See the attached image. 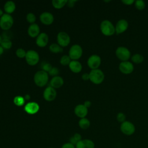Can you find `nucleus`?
<instances>
[{"mask_svg":"<svg viewBox=\"0 0 148 148\" xmlns=\"http://www.w3.org/2000/svg\"><path fill=\"white\" fill-rule=\"evenodd\" d=\"M100 29L102 34L105 36H111L116 32L115 27L108 20H105L101 23Z\"/></svg>","mask_w":148,"mask_h":148,"instance_id":"nucleus-1","label":"nucleus"},{"mask_svg":"<svg viewBox=\"0 0 148 148\" xmlns=\"http://www.w3.org/2000/svg\"><path fill=\"white\" fill-rule=\"evenodd\" d=\"M48 80V73L43 70L38 71L34 77V80L35 84L39 87H43L45 86L47 83Z\"/></svg>","mask_w":148,"mask_h":148,"instance_id":"nucleus-2","label":"nucleus"},{"mask_svg":"<svg viewBox=\"0 0 148 148\" xmlns=\"http://www.w3.org/2000/svg\"><path fill=\"white\" fill-rule=\"evenodd\" d=\"M90 81L95 84L102 83L104 80L105 75L103 72L99 69H92L89 73Z\"/></svg>","mask_w":148,"mask_h":148,"instance_id":"nucleus-3","label":"nucleus"},{"mask_svg":"<svg viewBox=\"0 0 148 148\" xmlns=\"http://www.w3.org/2000/svg\"><path fill=\"white\" fill-rule=\"evenodd\" d=\"M13 24V18L9 14H3L0 18V27L3 30L9 29Z\"/></svg>","mask_w":148,"mask_h":148,"instance_id":"nucleus-4","label":"nucleus"},{"mask_svg":"<svg viewBox=\"0 0 148 148\" xmlns=\"http://www.w3.org/2000/svg\"><path fill=\"white\" fill-rule=\"evenodd\" d=\"M120 130L125 135L131 136L135 132V126L131 121H125L121 124Z\"/></svg>","mask_w":148,"mask_h":148,"instance_id":"nucleus-5","label":"nucleus"},{"mask_svg":"<svg viewBox=\"0 0 148 148\" xmlns=\"http://www.w3.org/2000/svg\"><path fill=\"white\" fill-rule=\"evenodd\" d=\"M116 56L121 61H127L131 57V52L127 47L119 46L116 50Z\"/></svg>","mask_w":148,"mask_h":148,"instance_id":"nucleus-6","label":"nucleus"},{"mask_svg":"<svg viewBox=\"0 0 148 148\" xmlns=\"http://www.w3.org/2000/svg\"><path fill=\"white\" fill-rule=\"evenodd\" d=\"M25 60L28 64L34 66L38 64L39 60V56L38 53L33 50H28L25 55Z\"/></svg>","mask_w":148,"mask_h":148,"instance_id":"nucleus-7","label":"nucleus"},{"mask_svg":"<svg viewBox=\"0 0 148 148\" xmlns=\"http://www.w3.org/2000/svg\"><path fill=\"white\" fill-rule=\"evenodd\" d=\"M83 54V49L79 45H73L69 49V56L71 60H77L79 59Z\"/></svg>","mask_w":148,"mask_h":148,"instance_id":"nucleus-8","label":"nucleus"},{"mask_svg":"<svg viewBox=\"0 0 148 148\" xmlns=\"http://www.w3.org/2000/svg\"><path fill=\"white\" fill-rule=\"evenodd\" d=\"M101 63V57L97 54L91 55L87 60V65L92 69H98Z\"/></svg>","mask_w":148,"mask_h":148,"instance_id":"nucleus-9","label":"nucleus"},{"mask_svg":"<svg viewBox=\"0 0 148 148\" xmlns=\"http://www.w3.org/2000/svg\"><path fill=\"white\" fill-rule=\"evenodd\" d=\"M119 69L123 74L128 75L133 72L134 66L133 64L128 61H121L119 65Z\"/></svg>","mask_w":148,"mask_h":148,"instance_id":"nucleus-10","label":"nucleus"},{"mask_svg":"<svg viewBox=\"0 0 148 148\" xmlns=\"http://www.w3.org/2000/svg\"><path fill=\"white\" fill-rule=\"evenodd\" d=\"M58 44L62 47L67 46L70 43V37L69 35L65 32H60L57 37Z\"/></svg>","mask_w":148,"mask_h":148,"instance_id":"nucleus-11","label":"nucleus"},{"mask_svg":"<svg viewBox=\"0 0 148 148\" xmlns=\"http://www.w3.org/2000/svg\"><path fill=\"white\" fill-rule=\"evenodd\" d=\"M57 95V92L53 87L49 86L45 88L43 91V98L47 101H53Z\"/></svg>","mask_w":148,"mask_h":148,"instance_id":"nucleus-12","label":"nucleus"},{"mask_svg":"<svg viewBox=\"0 0 148 148\" xmlns=\"http://www.w3.org/2000/svg\"><path fill=\"white\" fill-rule=\"evenodd\" d=\"M128 27V23L125 19L119 20L116 25L115 30L117 34H120L125 32Z\"/></svg>","mask_w":148,"mask_h":148,"instance_id":"nucleus-13","label":"nucleus"},{"mask_svg":"<svg viewBox=\"0 0 148 148\" xmlns=\"http://www.w3.org/2000/svg\"><path fill=\"white\" fill-rule=\"evenodd\" d=\"M75 114L80 119L84 118L88 113V108H87L84 105L79 104L76 106L74 109Z\"/></svg>","mask_w":148,"mask_h":148,"instance_id":"nucleus-14","label":"nucleus"},{"mask_svg":"<svg viewBox=\"0 0 148 148\" xmlns=\"http://www.w3.org/2000/svg\"><path fill=\"white\" fill-rule=\"evenodd\" d=\"M40 20L45 25H50L54 21V17L51 13L45 12L40 15Z\"/></svg>","mask_w":148,"mask_h":148,"instance_id":"nucleus-15","label":"nucleus"},{"mask_svg":"<svg viewBox=\"0 0 148 148\" xmlns=\"http://www.w3.org/2000/svg\"><path fill=\"white\" fill-rule=\"evenodd\" d=\"M49 42V36L48 35L45 33H40L37 37L36 39V45L40 47H45Z\"/></svg>","mask_w":148,"mask_h":148,"instance_id":"nucleus-16","label":"nucleus"},{"mask_svg":"<svg viewBox=\"0 0 148 148\" xmlns=\"http://www.w3.org/2000/svg\"><path fill=\"white\" fill-rule=\"evenodd\" d=\"M25 111L30 114L36 113L39 110V106L36 102H29L24 107Z\"/></svg>","mask_w":148,"mask_h":148,"instance_id":"nucleus-17","label":"nucleus"},{"mask_svg":"<svg viewBox=\"0 0 148 148\" xmlns=\"http://www.w3.org/2000/svg\"><path fill=\"white\" fill-rule=\"evenodd\" d=\"M75 147L76 148H95V143L91 139H84L80 140Z\"/></svg>","mask_w":148,"mask_h":148,"instance_id":"nucleus-18","label":"nucleus"},{"mask_svg":"<svg viewBox=\"0 0 148 148\" xmlns=\"http://www.w3.org/2000/svg\"><path fill=\"white\" fill-rule=\"evenodd\" d=\"M40 28L39 25L36 24L34 23L31 24L28 29V34L29 36L31 38H35L37 37L40 34Z\"/></svg>","mask_w":148,"mask_h":148,"instance_id":"nucleus-19","label":"nucleus"},{"mask_svg":"<svg viewBox=\"0 0 148 148\" xmlns=\"http://www.w3.org/2000/svg\"><path fill=\"white\" fill-rule=\"evenodd\" d=\"M64 84L63 79L59 76H56L53 77L50 81V86L54 88H58L61 87Z\"/></svg>","mask_w":148,"mask_h":148,"instance_id":"nucleus-20","label":"nucleus"},{"mask_svg":"<svg viewBox=\"0 0 148 148\" xmlns=\"http://www.w3.org/2000/svg\"><path fill=\"white\" fill-rule=\"evenodd\" d=\"M69 69L74 73H79L82 69V65L80 62L76 60H72L69 64Z\"/></svg>","mask_w":148,"mask_h":148,"instance_id":"nucleus-21","label":"nucleus"},{"mask_svg":"<svg viewBox=\"0 0 148 148\" xmlns=\"http://www.w3.org/2000/svg\"><path fill=\"white\" fill-rule=\"evenodd\" d=\"M5 11L7 14H10L13 13L16 9V5L13 1H7L4 5Z\"/></svg>","mask_w":148,"mask_h":148,"instance_id":"nucleus-22","label":"nucleus"},{"mask_svg":"<svg viewBox=\"0 0 148 148\" xmlns=\"http://www.w3.org/2000/svg\"><path fill=\"white\" fill-rule=\"evenodd\" d=\"M78 124H79V127L81 129H83V130H87L90 126V120L86 118V117L80 119V120L79 121Z\"/></svg>","mask_w":148,"mask_h":148,"instance_id":"nucleus-23","label":"nucleus"},{"mask_svg":"<svg viewBox=\"0 0 148 148\" xmlns=\"http://www.w3.org/2000/svg\"><path fill=\"white\" fill-rule=\"evenodd\" d=\"M67 2L66 0H53L51 3L54 8L59 9L64 7Z\"/></svg>","mask_w":148,"mask_h":148,"instance_id":"nucleus-24","label":"nucleus"},{"mask_svg":"<svg viewBox=\"0 0 148 148\" xmlns=\"http://www.w3.org/2000/svg\"><path fill=\"white\" fill-rule=\"evenodd\" d=\"M49 50L51 52L54 53H61L63 51L62 47H61L58 44H56V43H53L50 45L49 47Z\"/></svg>","mask_w":148,"mask_h":148,"instance_id":"nucleus-25","label":"nucleus"},{"mask_svg":"<svg viewBox=\"0 0 148 148\" xmlns=\"http://www.w3.org/2000/svg\"><path fill=\"white\" fill-rule=\"evenodd\" d=\"M82 139V135L79 133H76L69 138V142L76 145Z\"/></svg>","mask_w":148,"mask_h":148,"instance_id":"nucleus-26","label":"nucleus"},{"mask_svg":"<svg viewBox=\"0 0 148 148\" xmlns=\"http://www.w3.org/2000/svg\"><path fill=\"white\" fill-rule=\"evenodd\" d=\"M131 60L134 63L140 64V63H141L143 61L144 57H143V56L142 54H139V53H136V54H134L131 57Z\"/></svg>","mask_w":148,"mask_h":148,"instance_id":"nucleus-27","label":"nucleus"},{"mask_svg":"<svg viewBox=\"0 0 148 148\" xmlns=\"http://www.w3.org/2000/svg\"><path fill=\"white\" fill-rule=\"evenodd\" d=\"M3 49H9L12 47V43L11 40L9 39H6V38H3L2 39L1 45H0Z\"/></svg>","mask_w":148,"mask_h":148,"instance_id":"nucleus-28","label":"nucleus"},{"mask_svg":"<svg viewBox=\"0 0 148 148\" xmlns=\"http://www.w3.org/2000/svg\"><path fill=\"white\" fill-rule=\"evenodd\" d=\"M13 102L16 105L20 106L24 105L25 102V99L23 97L16 96L14 97L13 99Z\"/></svg>","mask_w":148,"mask_h":148,"instance_id":"nucleus-29","label":"nucleus"},{"mask_svg":"<svg viewBox=\"0 0 148 148\" xmlns=\"http://www.w3.org/2000/svg\"><path fill=\"white\" fill-rule=\"evenodd\" d=\"M135 8L139 10H142L145 8V2L142 0H137L135 1Z\"/></svg>","mask_w":148,"mask_h":148,"instance_id":"nucleus-30","label":"nucleus"},{"mask_svg":"<svg viewBox=\"0 0 148 148\" xmlns=\"http://www.w3.org/2000/svg\"><path fill=\"white\" fill-rule=\"evenodd\" d=\"M71 61V59L69 57V56L67 55H64L63 56L61 59H60V63L61 65L65 66V65H68L70 64Z\"/></svg>","mask_w":148,"mask_h":148,"instance_id":"nucleus-31","label":"nucleus"},{"mask_svg":"<svg viewBox=\"0 0 148 148\" xmlns=\"http://www.w3.org/2000/svg\"><path fill=\"white\" fill-rule=\"evenodd\" d=\"M27 21L30 24H34L36 21V16L32 13H28L26 16Z\"/></svg>","mask_w":148,"mask_h":148,"instance_id":"nucleus-32","label":"nucleus"},{"mask_svg":"<svg viewBox=\"0 0 148 148\" xmlns=\"http://www.w3.org/2000/svg\"><path fill=\"white\" fill-rule=\"evenodd\" d=\"M116 119L118 122L121 123V124L123 122H124L125 121H126V116L125 115L121 112H119L117 113V116H116Z\"/></svg>","mask_w":148,"mask_h":148,"instance_id":"nucleus-33","label":"nucleus"},{"mask_svg":"<svg viewBox=\"0 0 148 148\" xmlns=\"http://www.w3.org/2000/svg\"><path fill=\"white\" fill-rule=\"evenodd\" d=\"M26 53L25 51L23 49H21V48H19L16 51V56L19 57V58H24V57H25V55H26Z\"/></svg>","mask_w":148,"mask_h":148,"instance_id":"nucleus-34","label":"nucleus"},{"mask_svg":"<svg viewBox=\"0 0 148 148\" xmlns=\"http://www.w3.org/2000/svg\"><path fill=\"white\" fill-rule=\"evenodd\" d=\"M58 73H59V70L56 67H53L51 69V70L49 72V74L51 76H53L54 77L57 76Z\"/></svg>","mask_w":148,"mask_h":148,"instance_id":"nucleus-35","label":"nucleus"},{"mask_svg":"<svg viewBox=\"0 0 148 148\" xmlns=\"http://www.w3.org/2000/svg\"><path fill=\"white\" fill-rule=\"evenodd\" d=\"M61 148H76V147H75V145H73L72 143H71L69 142H66V143H64L61 146Z\"/></svg>","mask_w":148,"mask_h":148,"instance_id":"nucleus-36","label":"nucleus"},{"mask_svg":"<svg viewBox=\"0 0 148 148\" xmlns=\"http://www.w3.org/2000/svg\"><path fill=\"white\" fill-rule=\"evenodd\" d=\"M53 67L51 66V65H50V64H49V63H47V64H45V65H43V71H45V72H49L50 70H51V69Z\"/></svg>","mask_w":148,"mask_h":148,"instance_id":"nucleus-37","label":"nucleus"},{"mask_svg":"<svg viewBox=\"0 0 148 148\" xmlns=\"http://www.w3.org/2000/svg\"><path fill=\"white\" fill-rule=\"evenodd\" d=\"M121 2L126 5H131L133 3L135 2L134 0H123L121 1Z\"/></svg>","mask_w":148,"mask_h":148,"instance_id":"nucleus-38","label":"nucleus"},{"mask_svg":"<svg viewBox=\"0 0 148 148\" xmlns=\"http://www.w3.org/2000/svg\"><path fill=\"white\" fill-rule=\"evenodd\" d=\"M82 78L83 80H90V75H89V73H83L82 76Z\"/></svg>","mask_w":148,"mask_h":148,"instance_id":"nucleus-39","label":"nucleus"},{"mask_svg":"<svg viewBox=\"0 0 148 148\" xmlns=\"http://www.w3.org/2000/svg\"><path fill=\"white\" fill-rule=\"evenodd\" d=\"M87 108H89L91 106V102L90 101H86L83 104Z\"/></svg>","mask_w":148,"mask_h":148,"instance_id":"nucleus-40","label":"nucleus"},{"mask_svg":"<svg viewBox=\"0 0 148 148\" xmlns=\"http://www.w3.org/2000/svg\"><path fill=\"white\" fill-rule=\"evenodd\" d=\"M76 2V1H68V2H67V4H68V5L69 6V7H72V6H73V5H74V3Z\"/></svg>","mask_w":148,"mask_h":148,"instance_id":"nucleus-41","label":"nucleus"},{"mask_svg":"<svg viewBox=\"0 0 148 148\" xmlns=\"http://www.w3.org/2000/svg\"><path fill=\"white\" fill-rule=\"evenodd\" d=\"M24 99H25L26 100H29L30 99V95H29L28 94H26L25 95V98Z\"/></svg>","mask_w":148,"mask_h":148,"instance_id":"nucleus-42","label":"nucleus"},{"mask_svg":"<svg viewBox=\"0 0 148 148\" xmlns=\"http://www.w3.org/2000/svg\"><path fill=\"white\" fill-rule=\"evenodd\" d=\"M3 48L0 45V56L3 53Z\"/></svg>","mask_w":148,"mask_h":148,"instance_id":"nucleus-43","label":"nucleus"},{"mask_svg":"<svg viewBox=\"0 0 148 148\" xmlns=\"http://www.w3.org/2000/svg\"><path fill=\"white\" fill-rule=\"evenodd\" d=\"M3 14V11L1 10V9L0 8V17H1L2 15Z\"/></svg>","mask_w":148,"mask_h":148,"instance_id":"nucleus-44","label":"nucleus"},{"mask_svg":"<svg viewBox=\"0 0 148 148\" xmlns=\"http://www.w3.org/2000/svg\"><path fill=\"white\" fill-rule=\"evenodd\" d=\"M2 40V36L0 35V45H1V41Z\"/></svg>","mask_w":148,"mask_h":148,"instance_id":"nucleus-45","label":"nucleus"},{"mask_svg":"<svg viewBox=\"0 0 148 148\" xmlns=\"http://www.w3.org/2000/svg\"><path fill=\"white\" fill-rule=\"evenodd\" d=\"M48 148H54V147H48Z\"/></svg>","mask_w":148,"mask_h":148,"instance_id":"nucleus-46","label":"nucleus"},{"mask_svg":"<svg viewBox=\"0 0 148 148\" xmlns=\"http://www.w3.org/2000/svg\"><path fill=\"white\" fill-rule=\"evenodd\" d=\"M147 139H148V133H147Z\"/></svg>","mask_w":148,"mask_h":148,"instance_id":"nucleus-47","label":"nucleus"}]
</instances>
